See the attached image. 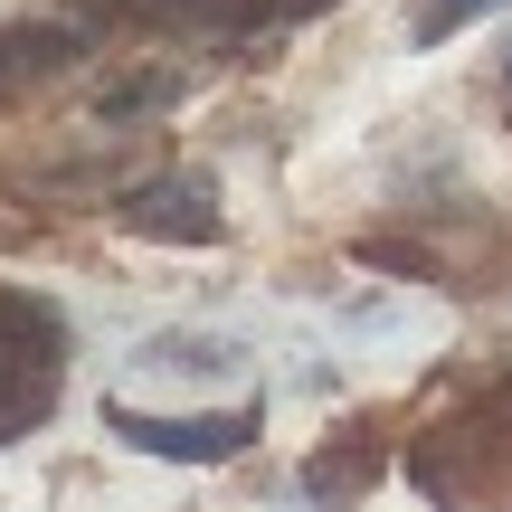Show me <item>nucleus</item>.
<instances>
[{
    "label": "nucleus",
    "instance_id": "7ed1b4c3",
    "mask_svg": "<svg viewBox=\"0 0 512 512\" xmlns=\"http://www.w3.org/2000/svg\"><path fill=\"white\" fill-rule=\"evenodd\" d=\"M67 57H86V29H67V19L0 29V86H38V76H57Z\"/></svg>",
    "mask_w": 512,
    "mask_h": 512
},
{
    "label": "nucleus",
    "instance_id": "39448f33",
    "mask_svg": "<svg viewBox=\"0 0 512 512\" xmlns=\"http://www.w3.org/2000/svg\"><path fill=\"white\" fill-rule=\"evenodd\" d=\"M114 19H143V29H247L256 0H105Z\"/></svg>",
    "mask_w": 512,
    "mask_h": 512
},
{
    "label": "nucleus",
    "instance_id": "20e7f679",
    "mask_svg": "<svg viewBox=\"0 0 512 512\" xmlns=\"http://www.w3.org/2000/svg\"><path fill=\"white\" fill-rule=\"evenodd\" d=\"M190 95V76L152 67V76H114V86H95V124H143V114H171Z\"/></svg>",
    "mask_w": 512,
    "mask_h": 512
},
{
    "label": "nucleus",
    "instance_id": "423d86ee",
    "mask_svg": "<svg viewBox=\"0 0 512 512\" xmlns=\"http://www.w3.org/2000/svg\"><path fill=\"white\" fill-rule=\"evenodd\" d=\"M484 10H494V0H427V10H418V38H456L465 19H484Z\"/></svg>",
    "mask_w": 512,
    "mask_h": 512
},
{
    "label": "nucleus",
    "instance_id": "f03ea898",
    "mask_svg": "<svg viewBox=\"0 0 512 512\" xmlns=\"http://www.w3.org/2000/svg\"><path fill=\"white\" fill-rule=\"evenodd\" d=\"M105 427L133 446V456H162V465H228L247 456L256 437V408H219V418H152V408H105Z\"/></svg>",
    "mask_w": 512,
    "mask_h": 512
},
{
    "label": "nucleus",
    "instance_id": "f257e3e1",
    "mask_svg": "<svg viewBox=\"0 0 512 512\" xmlns=\"http://www.w3.org/2000/svg\"><path fill=\"white\" fill-rule=\"evenodd\" d=\"M114 219L152 247H219L228 238V209H219V181L209 171H152V181H124L114 190Z\"/></svg>",
    "mask_w": 512,
    "mask_h": 512
},
{
    "label": "nucleus",
    "instance_id": "0eeeda50",
    "mask_svg": "<svg viewBox=\"0 0 512 512\" xmlns=\"http://www.w3.org/2000/svg\"><path fill=\"white\" fill-rule=\"evenodd\" d=\"M219 342H152V370H219Z\"/></svg>",
    "mask_w": 512,
    "mask_h": 512
},
{
    "label": "nucleus",
    "instance_id": "6e6552de",
    "mask_svg": "<svg viewBox=\"0 0 512 512\" xmlns=\"http://www.w3.org/2000/svg\"><path fill=\"white\" fill-rule=\"evenodd\" d=\"M313 10H332V0H256L247 29H285V19H313Z\"/></svg>",
    "mask_w": 512,
    "mask_h": 512
}]
</instances>
